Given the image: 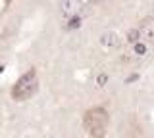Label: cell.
<instances>
[{"instance_id": "1", "label": "cell", "mask_w": 154, "mask_h": 138, "mask_svg": "<svg viewBox=\"0 0 154 138\" xmlns=\"http://www.w3.org/2000/svg\"><path fill=\"white\" fill-rule=\"evenodd\" d=\"M108 111L104 107L96 106V107H91L85 111L83 115V125L85 128L89 131V134L93 138H104L106 136V128H108Z\"/></svg>"}, {"instance_id": "2", "label": "cell", "mask_w": 154, "mask_h": 138, "mask_svg": "<svg viewBox=\"0 0 154 138\" xmlns=\"http://www.w3.org/2000/svg\"><path fill=\"white\" fill-rule=\"evenodd\" d=\"M37 92H38V75H37V69L31 67L12 87V98L16 102H25V100L33 98Z\"/></svg>"}, {"instance_id": "3", "label": "cell", "mask_w": 154, "mask_h": 138, "mask_svg": "<svg viewBox=\"0 0 154 138\" xmlns=\"http://www.w3.org/2000/svg\"><path fill=\"white\" fill-rule=\"evenodd\" d=\"M81 0H62L60 4V13L66 17V19H69V17L73 16H79V10H81Z\"/></svg>"}, {"instance_id": "4", "label": "cell", "mask_w": 154, "mask_h": 138, "mask_svg": "<svg viewBox=\"0 0 154 138\" xmlns=\"http://www.w3.org/2000/svg\"><path fill=\"white\" fill-rule=\"evenodd\" d=\"M139 33H141V39L154 44V16L146 17V19H143L139 23Z\"/></svg>"}, {"instance_id": "5", "label": "cell", "mask_w": 154, "mask_h": 138, "mask_svg": "<svg viewBox=\"0 0 154 138\" xmlns=\"http://www.w3.org/2000/svg\"><path fill=\"white\" fill-rule=\"evenodd\" d=\"M100 42H102L104 46H108V48H114V46L119 44V39L116 33H104L102 37H100Z\"/></svg>"}, {"instance_id": "6", "label": "cell", "mask_w": 154, "mask_h": 138, "mask_svg": "<svg viewBox=\"0 0 154 138\" xmlns=\"http://www.w3.org/2000/svg\"><path fill=\"white\" fill-rule=\"evenodd\" d=\"M139 37H141V33H139V27H137V29H133V31H129V33H127V40L131 42V44H135V42H139Z\"/></svg>"}, {"instance_id": "7", "label": "cell", "mask_w": 154, "mask_h": 138, "mask_svg": "<svg viewBox=\"0 0 154 138\" xmlns=\"http://www.w3.org/2000/svg\"><path fill=\"white\" fill-rule=\"evenodd\" d=\"M81 25V17L79 16H73L67 19V29H77V27Z\"/></svg>"}, {"instance_id": "8", "label": "cell", "mask_w": 154, "mask_h": 138, "mask_svg": "<svg viewBox=\"0 0 154 138\" xmlns=\"http://www.w3.org/2000/svg\"><path fill=\"white\" fill-rule=\"evenodd\" d=\"M144 52H146V46H144V44H141V42H135V54L143 56Z\"/></svg>"}, {"instance_id": "9", "label": "cell", "mask_w": 154, "mask_h": 138, "mask_svg": "<svg viewBox=\"0 0 154 138\" xmlns=\"http://www.w3.org/2000/svg\"><path fill=\"white\" fill-rule=\"evenodd\" d=\"M106 79H108V77H106V75H100V77H98V79H96V83H98V84H100V87H102V84L106 83Z\"/></svg>"}, {"instance_id": "10", "label": "cell", "mask_w": 154, "mask_h": 138, "mask_svg": "<svg viewBox=\"0 0 154 138\" xmlns=\"http://www.w3.org/2000/svg\"><path fill=\"white\" fill-rule=\"evenodd\" d=\"M96 4H106V2H110V0H94Z\"/></svg>"}]
</instances>
